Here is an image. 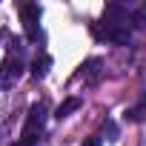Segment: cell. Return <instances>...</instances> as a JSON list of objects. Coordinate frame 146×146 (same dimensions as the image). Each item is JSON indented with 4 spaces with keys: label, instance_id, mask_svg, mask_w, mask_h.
I'll list each match as a JSON object with an SVG mask.
<instances>
[{
    "label": "cell",
    "instance_id": "obj_1",
    "mask_svg": "<svg viewBox=\"0 0 146 146\" xmlns=\"http://www.w3.org/2000/svg\"><path fill=\"white\" fill-rule=\"evenodd\" d=\"M46 126V103H35L23 120V137L26 140H37V135Z\"/></svg>",
    "mask_w": 146,
    "mask_h": 146
},
{
    "label": "cell",
    "instance_id": "obj_2",
    "mask_svg": "<svg viewBox=\"0 0 146 146\" xmlns=\"http://www.w3.org/2000/svg\"><path fill=\"white\" fill-rule=\"evenodd\" d=\"M20 75H23V63L15 54H9L3 63H0V89H12Z\"/></svg>",
    "mask_w": 146,
    "mask_h": 146
},
{
    "label": "cell",
    "instance_id": "obj_3",
    "mask_svg": "<svg viewBox=\"0 0 146 146\" xmlns=\"http://www.w3.org/2000/svg\"><path fill=\"white\" fill-rule=\"evenodd\" d=\"M40 6L37 3H23L20 6V23H23V29H26V37L29 40H35L37 37V23H40Z\"/></svg>",
    "mask_w": 146,
    "mask_h": 146
},
{
    "label": "cell",
    "instance_id": "obj_4",
    "mask_svg": "<svg viewBox=\"0 0 146 146\" xmlns=\"http://www.w3.org/2000/svg\"><path fill=\"white\" fill-rule=\"evenodd\" d=\"M49 69H52V57H49V54H37V57L32 60V78H35V80H43V78L49 75Z\"/></svg>",
    "mask_w": 146,
    "mask_h": 146
},
{
    "label": "cell",
    "instance_id": "obj_5",
    "mask_svg": "<svg viewBox=\"0 0 146 146\" xmlns=\"http://www.w3.org/2000/svg\"><path fill=\"white\" fill-rule=\"evenodd\" d=\"M80 103H83L80 98H66V100H63V103L57 106V112H54V117H57V120H63V117H69L72 112H78V109H80Z\"/></svg>",
    "mask_w": 146,
    "mask_h": 146
},
{
    "label": "cell",
    "instance_id": "obj_6",
    "mask_svg": "<svg viewBox=\"0 0 146 146\" xmlns=\"http://www.w3.org/2000/svg\"><path fill=\"white\" fill-rule=\"evenodd\" d=\"M100 66H103V60H100V57H89V60L80 66V75H89V78L95 80V78H98V72H100Z\"/></svg>",
    "mask_w": 146,
    "mask_h": 146
},
{
    "label": "cell",
    "instance_id": "obj_7",
    "mask_svg": "<svg viewBox=\"0 0 146 146\" xmlns=\"http://www.w3.org/2000/svg\"><path fill=\"white\" fill-rule=\"evenodd\" d=\"M103 132L109 135L106 140H117V135H120V132H117V123H115V120H106V123H103Z\"/></svg>",
    "mask_w": 146,
    "mask_h": 146
},
{
    "label": "cell",
    "instance_id": "obj_8",
    "mask_svg": "<svg viewBox=\"0 0 146 146\" xmlns=\"http://www.w3.org/2000/svg\"><path fill=\"white\" fill-rule=\"evenodd\" d=\"M80 146H100V137H98V135H92V137H86Z\"/></svg>",
    "mask_w": 146,
    "mask_h": 146
},
{
    "label": "cell",
    "instance_id": "obj_9",
    "mask_svg": "<svg viewBox=\"0 0 146 146\" xmlns=\"http://www.w3.org/2000/svg\"><path fill=\"white\" fill-rule=\"evenodd\" d=\"M9 146H37V140H26V137H20V140H15V143H9Z\"/></svg>",
    "mask_w": 146,
    "mask_h": 146
}]
</instances>
